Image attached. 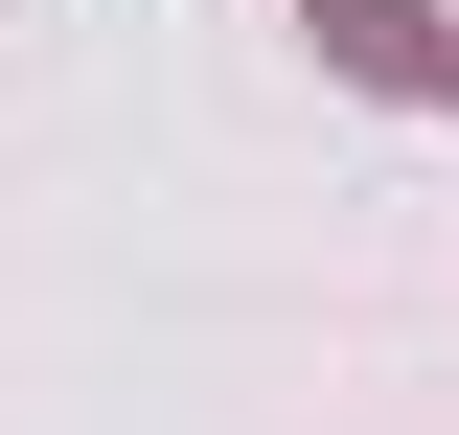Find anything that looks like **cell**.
<instances>
[{"mask_svg":"<svg viewBox=\"0 0 459 435\" xmlns=\"http://www.w3.org/2000/svg\"><path fill=\"white\" fill-rule=\"evenodd\" d=\"M344 23V69H368V92H437V23H413V0H322Z\"/></svg>","mask_w":459,"mask_h":435,"instance_id":"6da1fadb","label":"cell"}]
</instances>
